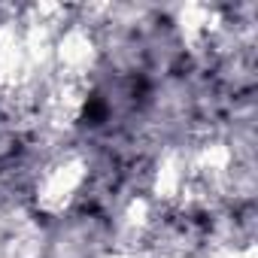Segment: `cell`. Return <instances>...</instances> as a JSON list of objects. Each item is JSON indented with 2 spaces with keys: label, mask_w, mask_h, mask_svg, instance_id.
Here are the masks:
<instances>
[{
  "label": "cell",
  "mask_w": 258,
  "mask_h": 258,
  "mask_svg": "<svg viewBox=\"0 0 258 258\" xmlns=\"http://www.w3.org/2000/svg\"><path fill=\"white\" fill-rule=\"evenodd\" d=\"M88 179V164L79 155L58 158L55 164L46 167V173L37 182V207L46 216H61L70 210V204L79 198L82 185Z\"/></svg>",
  "instance_id": "6da1fadb"
},
{
  "label": "cell",
  "mask_w": 258,
  "mask_h": 258,
  "mask_svg": "<svg viewBox=\"0 0 258 258\" xmlns=\"http://www.w3.org/2000/svg\"><path fill=\"white\" fill-rule=\"evenodd\" d=\"M52 64L61 70V79H85L88 70H94V64H97L94 37L82 25L61 31L52 46Z\"/></svg>",
  "instance_id": "7a4b0ae2"
},
{
  "label": "cell",
  "mask_w": 258,
  "mask_h": 258,
  "mask_svg": "<svg viewBox=\"0 0 258 258\" xmlns=\"http://www.w3.org/2000/svg\"><path fill=\"white\" fill-rule=\"evenodd\" d=\"M31 55L25 43V31L16 25H0V88L16 91L31 82Z\"/></svg>",
  "instance_id": "3957f363"
},
{
  "label": "cell",
  "mask_w": 258,
  "mask_h": 258,
  "mask_svg": "<svg viewBox=\"0 0 258 258\" xmlns=\"http://www.w3.org/2000/svg\"><path fill=\"white\" fill-rule=\"evenodd\" d=\"M188 179H191L188 161H185L182 155H176V152H167V155L158 161V167H155L152 191H155V198H161V201H179L182 191H185V185H188Z\"/></svg>",
  "instance_id": "277c9868"
},
{
  "label": "cell",
  "mask_w": 258,
  "mask_h": 258,
  "mask_svg": "<svg viewBox=\"0 0 258 258\" xmlns=\"http://www.w3.org/2000/svg\"><path fill=\"white\" fill-rule=\"evenodd\" d=\"M216 31H219V13L216 10H210L204 4H188L179 10V34L191 49L204 46Z\"/></svg>",
  "instance_id": "5b68a950"
}]
</instances>
